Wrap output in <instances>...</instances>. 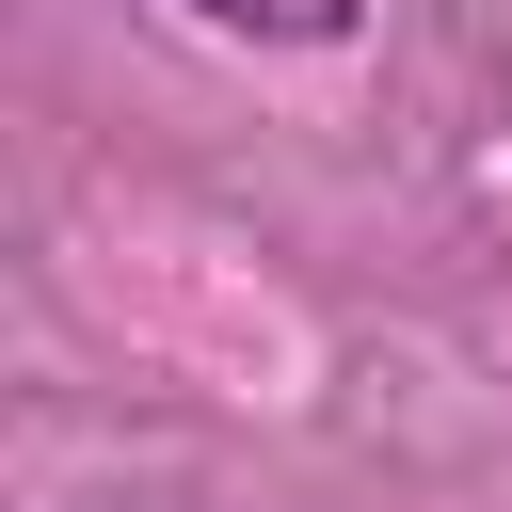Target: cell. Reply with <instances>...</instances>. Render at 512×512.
<instances>
[{"instance_id":"6da1fadb","label":"cell","mask_w":512,"mask_h":512,"mask_svg":"<svg viewBox=\"0 0 512 512\" xmlns=\"http://www.w3.org/2000/svg\"><path fill=\"white\" fill-rule=\"evenodd\" d=\"M192 16H208V32H256V48H336L368 0H192Z\"/></svg>"}]
</instances>
